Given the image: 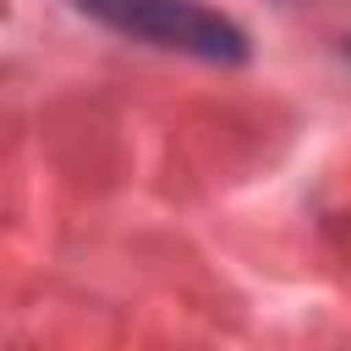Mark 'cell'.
Listing matches in <instances>:
<instances>
[{
	"label": "cell",
	"instance_id": "cell-1",
	"mask_svg": "<svg viewBox=\"0 0 351 351\" xmlns=\"http://www.w3.org/2000/svg\"><path fill=\"white\" fill-rule=\"evenodd\" d=\"M71 5L137 44L176 49V55H192L208 66H241L252 55L247 27L203 0H71Z\"/></svg>",
	"mask_w": 351,
	"mask_h": 351
},
{
	"label": "cell",
	"instance_id": "cell-2",
	"mask_svg": "<svg viewBox=\"0 0 351 351\" xmlns=\"http://www.w3.org/2000/svg\"><path fill=\"white\" fill-rule=\"evenodd\" d=\"M346 55H351V38H346Z\"/></svg>",
	"mask_w": 351,
	"mask_h": 351
}]
</instances>
